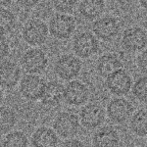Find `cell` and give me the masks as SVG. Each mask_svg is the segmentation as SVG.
<instances>
[{
  "mask_svg": "<svg viewBox=\"0 0 147 147\" xmlns=\"http://www.w3.org/2000/svg\"><path fill=\"white\" fill-rule=\"evenodd\" d=\"M12 3H13V0H1V7L9 8V6H11Z\"/></svg>",
  "mask_w": 147,
  "mask_h": 147,
  "instance_id": "f546056e",
  "label": "cell"
},
{
  "mask_svg": "<svg viewBox=\"0 0 147 147\" xmlns=\"http://www.w3.org/2000/svg\"><path fill=\"white\" fill-rule=\"evenodd\" d=\"M91 141L93 147H119L121 138L115 127L103 125L96 129Z\"/></svg>",
  "mask_w": 147,
  "mask_h": 147,
  "instance_id": "9a60e30c",
  "label": "cell"
},
{
  "mask_svg": "<svg viewBox=\"0 0 147 147\" xmlns=\"http://www.w3.org/2000/svg\"><path fill=\"white\" fill-rule=\"evenodd\" d=\"M91 32L101 41H112L121 32V23L112 15H103L91 25Z\"/></svg>",
  "mask_w": 147,
  "mask_h": 147,
  "instance_id": "ba28073f",
  "label": "cell"
},
{
  "mask_svg": "<svg viewBox=\"0 0 147 147\" xmlns=\"http://www.w3.org/2000/svg\"><path fill=\"white\" fill-rule=\"evenodd\" d=\"M80 125L87 129H95L102 127L106 118V110L98 103H87L82 106L79 115Z\"/></svg>",
  "mask_w": 147,
  "mask_h": 147,
  "instance_id": "8fae6325",
  "label": "cell"
},
{
  "mask_svg": "<svg viewBox=\"0 0 147 147\" xmlns=\"http://www.w3.org/2000/svg\"><path fill=\"white\" fill-rule=\"evenodd\" d=\"M105 9L106 4L104 0H80L78 6L80 17L89 22H94L102 17Z\"/></svg>",
  "mask_w": 147,
  "mask_h": 147,
  "instance_id": "ac0fdd59",
  "label": "cell"
},
{
  "mask_svg": "<svg viewBox=\"0 0 147 147\" xmlns=\"http://www.w3.org/2000/svg\"><path fill=\"white\" fill-rule=\"evenodd\" d=\"M105 84L111 94L122 97L129 93L132 88L134 80L129 73L123 68L109 76L106 79Z\"/></svg>",
  "mask_w": 147,
  "mask_h": 147,
  "instance_id": "7c38bea8",
  "label": "cell"
},
{
  "mask_svg": "<svg viewBox=\"0 0 147 147\" xmlns=\"http://www.w3.org/2000/svg\"><path fill=\"white\" fill-rule=\"evenodd\" d=\"M47 82L39 75L27 74L21 79L19 90L24 98L28 101H37L41 99Z\"/></svg>",
  "mask_w": 147,
  "mask_h": 147,
  "instance_id": "30bf717a",
  "label": "cell"
},
{
  "mask_svg": "<svg viewBox=\"0 0 147 147\" xmlns=\"http://www.w3.org/2000/svg\"><path fill=\"white\" fill-rule=\"evenodd\" d=\"M49 34L57 40H68L75 35L77 21L72 14L56 13L49 19Z\"/></svg>",
  "mask_w": 147,
  "mask_h": 147,
  "instance_id": "3957f363",
  "label": "cell"
},
{
  "mask_svg": "<svg viewBox=\"0 0 147 147\" xmlns=\"http://www.w3.org/2000/svg\"><path fill=\"white\" fill-rule=\"evenodd\" d=\"M49 59L46 52L40 47H30L21 56L20 65L26 74L40 75L46 70Z\"/></svg>",
  "mask_w": 147,
  "mask_h": 147,
  "instance_id": "277c9868",
  "label": "cell"
},
{
  "mask_svg": "<svg viewBox=\"0 0 147 147\" xmlns=\"http://www.w3.org/2000/svg\"><path fill=\"white\" fill-rule=\"evenodd\" d=\"M2 147H28L27 134L21 130H13L8 132L3 136Z\"/></svg>",
  "mask_w": 147,
  "mask_h": 147,
  "instance_id": "603a6c76",
  "label": "cell"
},
{
  "mask_svg": "<svg viewBox=\"0 0 147 147\" xmlns=\"http://www.w3.org/2000/svg\"><path fill=\"white\" fill-rule=\"evenodd\" d=\"M124 68L122 60L114 53H105L99 56L95 63V71L97 75L103 79Z\"/></svg>",
  "mask_w": 147,
  "mask_h": 147,
  "instance_id": "2e32d148",
  "label": "cell"
},
{
  "mask_svg": "<svg viewBox=\"0 0 147 147\" xmlns=\"http://www.w3.org/2000/svg\"><path fill=\"white\" fill-rule=\"evenodd\" d=\"M143 28L146 30V32H147V16L145 17V19L143 20Z\"/></svg>",
  "mask_w": 147,
  "mask_h": 147,
  "instance_id": "1f68e13d",
  "label": "cell"
},
{
  "mask_svg": "<svg viewBox=\"0 0 147 147\" xmlns=\"http://www.w3.org/2000/svg\"><path fill=\"white\" fill-rule=\"evenodd\" d=\"M138 3L141 8L145 12H147V0H138Z\"/></svg>",
  "mask_w": 147,
  "mask_h": 147,
  "instance_id": "4dcf8cb0",
  "label": "cell"
},
{
  "mask_svg": "<svg viewBox=\"0 0 147 147\" xmlns=\"http://www.w3.org/2000/svg\"><path fill=\"white\" fill-rule=\"evenodd\" d=\"M136 65L139 72L147 76V48L137 54Z\"/></svg>",
  "mask_w": 147,
  "mask_h": 147,
  "instance_id": "484cf974",
  "label": "cell"
},
{
  "mask_svg": "<svg viewBox=\"0 0 147 147\" xmlns=\"http://www.w3.org/2000/svg\"><path fill=\"white\" fill-rule=\"evenodd\" d=\"M22 38L30 47H39L47 41L49 34L48 24L39 18L26 21L21 30Z\"/></svg>",
  "mask_w": 147,
  "mask_h": 147,
  "instance_id": "6da1fadb",
  "label": "cell"
},
{
  "mask_svg": "<svg viewBox=\"0 0 147 147\" xmlns=\"http://www.w3.org/2000/svg\"><path fill=\"white\" fill-rule=\"evenodd\" d=\"M30 142L32 147H57L59 143V136L54 129L39 127L32 132Z\"/></svg>",
  "mask_w": 147,
  "mask_h": 147,
  "instance_id": "d6986e66",
  "label": "cell"
},
{
  "mask_svg": "<svg viewBox=\"0 0 147 147\" xmlns=\"http://www.w3.org/2000/svg\"><path fill=\"white\" fill-rule=\"evenodd\" d=\"M72 50L82 60L92 58L100 50V42L92 32L82 30L74 35Z\"/></svg>",
  "mask_w": 147,
  "mask_h": 147,
  "instance_id": "7a4b0ae2",
  "label": "cell"
},
{
  "mask_svg": "<svg viewBox=\"0 0 147 147\" xmlns=\"http://www.w3.org/2000/svg\"><path fill=\"white\" fill-rule=\"evenodd\" d=\"M18 18L13 11L9 8L1 7L0 12V32L2 36H7L14 32L17 27Z\"/></svg>",
  "mask_w": 147,
  "mask_h": 147,
  "instance_id": "44dd1931",
  "label": "cell"
},
{
  "mask_svg": "<svg viewBox=\"0 0 147 147\" xmlns=\"http://www.w3.org/2000/svg\"><path fill=\"white\" fill-rule=\"evenodd\" d=\"M51 5L57 13L72 14L79 6V0H50Z\"/></svg>",
  "mask_w": 147,
  "mask_h": 147,
  "instance_id": "d4e9b609",
  "label": "cell"
},
{
  "mask_svg": "<svg viewBox=\"0 0 147 147\" xmlns=\"http://www.w3.org/2000/svg\"><path fill=\"white\" fill-rule=\"evenodd\" d=\"M60 147H86L82 141L77 138H69L61 144Z\"/></svg>",
  "mask_w": 147,
  "mask_h": 147,
  "instance_id": "f1b7e54d",
  "label": "cell"
},
{
  "mask_svg": "<svg viewBox=\"0 0 147 147\" xmlns=\"http://www.w3.org/2000/svg\"><path fill=\"white\" fill-rule=\"evenodd\" d=\"M64 85L56 80H50L46 84L45 90L40 102L47 108H56L64 101Z\"/></svg>",
  "mask_w": 147,
  "mask_h": 147,
  "instance_id": "e0dca14e",
  "label": "cell"
},
{
  "mask_svg": "<svg viewBox=\"0 0 147 147\" xmlns=\"http://www.w3.org/2000/svg\"><path fill=\"white\" fill-rule=\"evenodd\" d=\"M134 113V106L124 97H115L111 99L106 107V115L114 124L123 125L129 122Z\"/></svg>",
  "mask_w": 147,
  "mask_h": 147,
  "instance_id": "52a82bcc",
  "label": "cell"
},
{
  "mask_svg": "<svg viewBox=\"0 0 147 147\" xmlns=\"http://www.w3.org/2000/svg\"><path fill=\"white\" fill-rule=\"evenodd\" d=\"M53 70L55 75L60 80L71 82L75 80L82 72V61L75 54H62L54 62Z\"/></svg>",
  "mask_w": 147,
  "mask_h": 147,
  "instance_id": "5b68a950",
  "label": "cell"
},
{
  "mask_svg": "<svg viewBox=\"0 0 147 147\" xmlns=\"http://www.w3.org/2000/svg\"><path fill=\"white\" fill-rule=\"evenodd\" d=\"M22 67L19 66L15 61L10 59L1 60L0 67V78H1V86L4 89H12L20 82Z\"/></svg>",
  "mask_w": 147,
  "mask_h": 147,
  "instance_id": "5bb4252c",
  "label": "cell"
},
{
  "mask_svg": "<svg viewBox=\"0 0 147 147\" xmlns=\"http://www.w3.org/2000/svg\"><path fill=\"white\" fill-rule=\"evenodd\" d=\"M132 95L140 103H147V76L142 75L134 82Z\"/></svg>",
  "mask_w": 147,
  "mask_h": 147,
  "instance_id": "cb8c5ba5",
  "label": "cell"
},
{
  "mask_svg": "<svg viewBox=\"0 0 147 147\" xmlns=\"http://www.w3.org/2000/svg\"><path fill=\"white\" fill-rule=\"evenodd\" d=\"M121 46L125 52L134 54L147 48V32L142 27L131 26L123 32Z\"/></svg>",
  "mask_w": 147,
  "mask_h": 147,
  "instance_id": "8992f818",
  "label": "cell"
},
{
  "mask_svg": "<svg viewBox=\"0 0 147 147\" xmlns=\"http://www.w3.org/2000/svg\"><path fill=\"white\" fill-rule=\"evenodd\" d=\"M15 1L18 6L24 10H30L38 5L41 0H15Z\"/></svg>",
  "mask_w": 147,
  "mask_h": 147,
  "instance_id": "83f0119b",
  "label": "cell"
},
{
  "mask_svg": "<svg viewBox=\"0 0 147 147\" xmlns=\"http://www.w3.org/2000/svg\"><path fill=\"white\" fill-rule=\"evenodd\" d=\"M0 53H1V60L8 59L11 53V45L9 43L7 36H2L1 35V52Z\"/></svg>",
  "mask_w": 147,
  "mask_h": 147,
  "instance_id": "4316f807",
  "label": "cell"
},
{
  "mask_svg": "<svg viewBox=\"0 0 147 147\" xmlns=\"http://www.w3.org/2000/svg\"><path fill=\"white\" fill-rule=\"evenodd\" d=\"M79 116L72 112H61L53 121V129L59 137L64 139L74 138L78 134L80 127Z\"/></svg>",
  "mask_w": 147,
  "mask_h": 147,
  "instance_id": "9c48e42d",
  "label": "cell"
},
{
  "mask_svg": "<svg viewBox=\"0 0 147 147\" xmlns=\"http://www.w3.org/2000/svg\"><path fill=\"white\" fill-rule=\"evenodd\" d=\"M89 98V89L82 82L74 80L69 82L65 86L64 101L70 106L80 107L87 103Z\"/></svg>",
  "mask_w": 147,
  "mask_h": 147,
  "instance_id": "4fadbf2b",
  "label": "cell"
},
{
  "mask_svg": "<svg viewBox=\"0 0 147 147\" xmlns=\"http://www.w3.org/2000/svg\"><path fill=\"white\" fill-rule=\"evenodd\" d=\"M17 124V115L15 111L10 107L2 106L0 110V127H1V134L5 136L6 134L12 131L14 127Z\"/></svg>",
  "mask_w": 147,
  "mask_h": 147,
  "instance_id": "7402d4cb",
  "label": "cell"
},
{
  "mask_svg": "<svg viewBox=\"0 0 147 147\" xmlns=\"http://www.w3.org/2000/svg\"><path fill=\"white\" fill-rule=\"evenodd\" d=\"M129 129L137 137H147V110L140 109L129 120Z\"/></svg>",
  "mask_w": 147,
  "mask_h": 147,
  "instance_id": "ffe728a7",
  "label": "cell"
},
{
  "mask_svg": "<svg viewBox=\"0 0 147 147\" xmlns=\"http://www.w3.org/2000/svg\"><path fill=\"white\" fill-rule=\"evenodd\" d=\"M145 147H147V137H146V140H145Z\"/></svg>",
  "mask_w": 147,
  "mask_h": 147,
  "instance_id": "d6a6232c",
  "label": "cell"
}]
</instances>
